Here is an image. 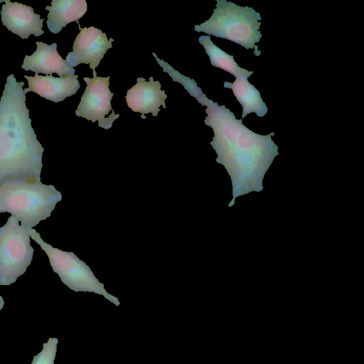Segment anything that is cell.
<instances>
[{
    "instance_id": "cell-12",
    "label": "cell",
    "mask_w": 364,
    "mask_h": 364,
    "mask_svg": "<svg viewBox=\"0 0 364 364\" xmlns=\"http://www.w3.org/2000/svg\"><path fill=\"white\" fill-rule=\"evenodd\" d=\"M28 80V87L23 90L24 93L34 92L41 97L54 102H59L66 97L73 95L80 85L77 75L66 77H55L52 75H38L34 77L24 75Z\"/></svg>"
},
{
    "instance_id": "cell-1",
    "label": "cell",
    "mask_w": 364,
    "mask_h": 364,
    "mask_svg": "<svg viewBox=\"0 0 364 364\" xmlns=\"http://www.w3.org/2000/svg\"><path fill=\"white\" fill-rule=\"evenodd\" d=\"M152 55L173 81L181 83L200 104L207 107L204 122L214 132L210 144L218 155L215 161L225 166L232 181V198L228 207L235 204L238 196L262 191L264 174L279 154L278 146L272 139L274 133L261 135L253 132L225 105L208 99L194 80L181 74L154 53Z\"/></svg>"
},
{
    "instance_id": "cell-14",
    "label": "cell",
    "mask_w": 364,
    "mask_h": 364,
    "mask_svg": "<svg viewBox=\"0 0 364 364\" xmlns=\"http://www.w3.org/2000/svg\"><path fill=\"white\" fill-rule=\"evenodd\" d=\"M224 87L232 89L237 101L242 107V119L255 112L258 117L264 116L268 108L263 102L259 92L247 79L237 78L233 82H225Z\"/></svg>"
},
{
    "instance_id": "cell-3",
    "label": "cell",
    "mask_w": 364,
    "mask_h": 364,
    "mask_svg": "<svg viewBox=\"0 0 364 364\" xmlns=\"http://www.w3.org/2000/svg\"><path fill=\"white\" fill-rule=\"evenodd\" d=\"M61 193L41 182H10L0 186V211L11 213L23 227L33 228L50 216Z\"/></svg>"
},
{
    "instance_id": "cell-6",
    "label": "cell",
    "mask_w": 364,
    "mask_h": 364,
    "mask_svg": "<svg viewBox=\"0 0 364 364\" xmlns=\"http://www.w3.org/2000/svg\"><path fill=\"white\" fill-rule=\"evenodd\" d=\"M31 229L21 226L12 215L0 228V285L14 283L31 264Z\"/></svg>"
},
{
    "instance_id": "cell-15",
    "label": "cell",
    "mask_w": 364,
    "mask_h": 364,
    "mask_svg": "<svg viewBox=\"0 0 364 364\" xmlns=\"http://www.w3.org/2000/svg\"><path fill=\"white\" fill-rule=\"evenodd\" d=\"M198 41L209 56L212 65L230 73L236 79H247L252 75V71L240 68L235 61L232 55H228L215 46L211 41L210 36H201Z\"/></svg>"
},
{
    "instance_id": "cell-4",
    "label": "cell",
    "mask_w": 364,
    "mask_h": 364,
    "mask_svg": "<svg viewBox=\"0 0 364 364\" xmlns=\"http://www.w3.org/2000/svg\"><path fill=\"white\" fill-rule=\"evenodd\" d=\"M260 21L259 14L251 7L217 0L211 17L204 23L196 25L195 31L230 40L246 49L254 48V53L259 56L261 51L255 44L262 38Z\"/></svg>"
},
{
    "instance_id": "cell-10",
    "label": "cell",
    "mask_w": 364,
    "mask_h": 364,
    "mask_svg": "<svg viewBox=\"0 0 364 364\" xmlns=\"http://www.w3.org/2000/svg\"><path fill=\"white\" fill-rule=\"evenodd\" d=\"M136 84L130 88L126 95L128 107L135 112L141 113V118H146L145 114L151 113L157 116L161 105L165 109V100L167 95L161 90L159 81H154L150 77L147 82L143 77H138Z\"/></svg>"
},
{
    "instance_id": "cell-5",
    "label": "cell",
    "mask_w": 364,
    "mask_h": 364,
    "mask_svg": "<svg viewBox=\"0 0 364 364\" xmlns=\"http://www.w3.org/2000/svg\"><path fill=\"white\" fill-rule=\"evenodd\" d=\"M31 237L47 255L50 266L58 274L61 282L75 291L92 292L103 296L110 302L119 306L118 299L108 293L104 284L95 277L90 268L73 252L52 247L41 237L36 230H30Z\"/></svg>"
},
{
    "instance_id": "cell-2",
    "label": "cell",
    "mask_w": 364,
    "mask_h": 364,
    "mask_svg": "<svg viewBox=\"0 0 364 364\" xmlns=\"http://www.w3.org/2000/svg\"><path fill=\"white\" fill-rule=\"evenodd\" d=\"M23 85L9 75L0 100V186L41 182L44 149L31 126Z\"/></svg>"
},
{
    "instance_id": "cell-17",
    "label": "cell",
    "mask_w": 364,
    "mask_h": 364,
    "mask_svg": "<svg viewBox=\"0 0 364 364\" xmlns=\"http://www.w3.org/2000/svg\"><path fill=\"white\" fill-rule=\"evenodd\" d=\"M4 304V301L3 300L2 296H0V310L3 308Z\"/></svg>"
},
{
    "instance_id": "cell-7",
    "label": "cell",
    "mask_w": 364,
    "mask_h": 364,
    "mask_svg": "<svg viewBox=\"0 0 364 364\" xmlns=\"http://www.w3.org/2000/svg\"><path fill=\"white\" fill-rule=\"evenodd\" d=\"M109 78L97 76L95 70L93 78L84 77L87 87L75 110L77 116L92 122L98 121L99 127L105 129L111 128L113 122L119 117L112 108L113 93L109 89Z\"/></svg>"
},
{
    "instance_id": "cell-13",
    "label": "cell",
    "mask_w": 364,
    "mask_h": 364,
    "mask_svg": "<svg viewBox=\"0 0 364 364\" xmlns=\"http://www.w3.org/2000/svg\"><path fill=\"white\" fill-rule=\"evenodd\" d=\"M46 9L49 11L47 26L56 34L69 23L77 22L86 13L87 5L85 0H53L51 6H47Z\"/></svg>"
},
{
    "instance_id": "cell-18",
    "label": "cell",
    "mask_w": 364,
    "mask_h": 364,
    "mask_svg": "<svg viewBox=\"0 0 364 364\" xmlns=\"http://www.w3.org/2000/svg\"><path fill=\"white\" fill-rule=\"evenodd\" d=\"M0 213H1V211H0Z\"/></svg>"
},
{
    "instance_id": "cell-9",
    "label": "cell",
    "mask_w": 364,
    "mask_h": 364,
    "mask_svg": "<svg viewBox=\"0 0 364 364\" xmlns=\"http://www.w3.org/2000/svg\"><path fill=\"white\" fill-rule=\"evenodd\" d=\"M0 2L5 3L1 11V21L9 31L23 39L31 35L39 36L44 33L43 19L34 13L32 7L9 0H0Z\"/></svg>"
},
{
    "instance_id": "cell-16",
    "label": "cell",
    "mask_w": 364,
    "mask_h": 364,
    "mask_svg": "<svg viewBox=\"0 0 364 364\" xmlns=\"http://www.w3.org/2000/svg\"><path fill=\"white\" fill-rule=\"evenodd\" d=\"M58 339L50 338L43 343L42 350L33 357L31 364H54Z\"/></svg>"
},
{
    "instance_id": "cell-11",
    "label": "cell",
    "mask_w": 364,
    "mask_h": 364,
    "mask_svg": "<svg viewBox=\"0 0 364 364\" xmlns=\"http://www.w3.org/2000/svg\"><path fill=\"white\" fill-rule=\"evenodd\" d=\"M36 50L31 55L25 56L21 68L46 75H52L55 73L60 77L74 75L75 69L58 54L55 43L48 45L43 42H36Z\"/></svg>"
},
{
    "instance_id": "cell-8",
    "label": "cell",
    "mask_w": 364,
    "mask_h": 364,
    "mask_svg": "<svg viewBox=\"0 0 364 364\" xmlns=\"http://www.w3.org/2000/svg\"><path fill=\"white\" fill-rule=\"evenodd\" d=\"M73 46V51L66 57L68 64L73 68L81 63L90 64L93 70L98 66L104 55L112 47L113 38L107 39L105 33L93 26L80 28Z\"/></svg>"
}]
</instances>
